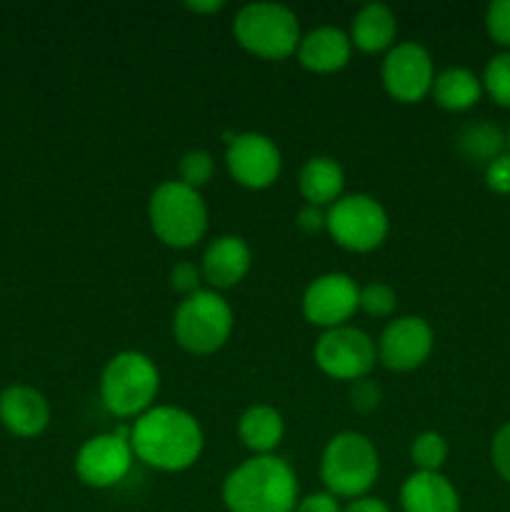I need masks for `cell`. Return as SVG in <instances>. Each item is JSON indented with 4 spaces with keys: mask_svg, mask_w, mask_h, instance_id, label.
Returning <instances> with one entry per match:
<instances>
[{
    "mask_svg": "<svg viewBox=\"0 0 510 512\" xmlns=\"http://www.w3.org/2000/svg\"><path fill=\"white\" fill-rule=\"evenodd\" d=\"M130 448L148 468L180 473L198 463L203 453V428L193 413L175 405H153L130 425Z\"/></svg>",
    "mask_w": 510,
    "mask_h": 512,
    "instance_id": "obj_1",
    "label": "cell"
},
{
    "mask_svg": "<svg viewBox=\"0 0 510 512\" xmlns=\"http://www.w3.org/2000/svg\"><path fill=\"white\" fill-rule=\"evenodd\" d=\"M223 503L230 512H293L298 505L295 470L278 455H253L228 473Z\"/></svg>",
    "mask_w": 510,
    "mask_h": 512,
    "instance_id": "obj_2",
    "label": "cell"
},
{
    "mask_svg": "<svg viewBox=\"0 0 510 512\" xmlns=\"http://www.w3.org/2000/svg\"><path fill=\"white\" fill-rule=\"evenodd\" d=\"M148 220L160 243L173 250H188L208 233V205L200 190L180 180H165L150 195Z\"/></svg>",
    "mask_w": 510,
    "mask_h": 512,
    "instance_id": "obj_3",
    "label": "cell"
},
{
    "mask_svg": "<svg viewBox=\"0 0 510 512\" xmlns=\"http://www.w3.org/2000/svg\"><path fill=\"white\" fill-rule=\"evenodd\" d=\"M380 475V455L373 440L355 430H343L328 440L320 458V480L335 498H365Z\"/></svg>",
    "mask_w": 510,
    "mask_h": 512,
    "instance_id": "obj_4",
    "label": "cell"
},
{
    "mask_svg": "<svg viewBox=\"0 0 510 512\" xmlns=\"http://www.w3.org/2000/svg\"><path fill=\"white\" fill-rule=\"evenodd\" d=\"M158 393V368L138 350L113 355L100 373V400L115 418H140L153 408Z\"/></svg>",
    "mask_w": 510,
    "mask_h": 512,
    "instance_id": "obj_5",
    "label": "cell"
},
{
    "mask_svg": "<svg viewBox=\"0 0 510 512\" xmlns=\"http://www.w3.org/2000/svg\"><path fill=\"white\" fill-rule=\"evenodd\" d=\"M233 308L215 290H203L180 300L173 313V338L185 353L213 355L233 333Z\"/></svg>",
    "mask_w": 510,
    "mask_h": 512,
    "instance_id": "obj_6",
    "label": "cell"
},
{
    "mask_svg": "<svg viewBox=\"0 0 510 512\" xmlns=\"http://www.w3.org/2000/svg\"><path fill=\"white\" fill-rule=\"evenodd\" d=\"M235 40L250 55L263 60H285L300 45V23L288 5L248 3L233 20Z\"/></svg>",
    "mask_w": 510,
    "mask_h": 512,
    "instance_id": "obj_7",
    "label": "cell"
},
{
    "mask_svg": "<svg viewBox=\"0 0 510 512\" xmlns=\"http://www.w3.org/2000/svg\"><path fill=\"white\" fill-rule=\"evenodd\" d=\"M388 230V213L373 195H343L328 208L325 233L350 253H370L380 248L388 238Z\"/></svg>",
    "mask_w": 510,
    "mask_h": 512,
    "instance_id": "obj_8",
    "label": "cell"
},
{
    "mask_svg": "<svg viewBox=\"0 0 510 512\" xmlns=\"http://www.w3.org/2000/svg\"><path fill=\"white\" fill-rule=\"evenodd\" d=\"M313 358L320 373H325L328 378L355 383L360 378H370L375 363H378V348L365 330L340 325V328L325 330L320 335Z\"/></svg>",
    "mask_w": 510,
    "mask_h": 512,
    "instance_id": "obj_9",
    "label": "cell"
},
{
    "mask_svg": "<svg viewBox=\"0 0 510 512\" xmlns=\"http://www.w3.org/2000/svg\"><path fill=\"white\" fill-rule=\"evenodd\" d=\"M380 80H383L385 93L398 103H420L433 90V58L423 45L413 43V40L395 43L385 53L383 65H380Z\"/></svg>",
    "mask_w": 510,
    "mask_h": 512,
    "instance_id": "obj_10",
    "label": "cell"
},
{
    "mask_svg": "<svg viewBox=\"0 0 510 512\" xmlns=\"http://www.w3.org/2000/svg\"><path fill=\"white\" fill-rule=\"evenodd\" d=\"M130 428L118 433H100L85 440L75 455V475L88 488L105 490L118 485L133 468Z\"/></svg>",
    "mask_w": 510,
    "mask_h": 512,
    "instance_id": "obj_11",
    "label": "cell"
},
{
    "mask_svg": "<svg viewBox=\"0 0 510 512\" xmlns=\"http://www.w3.org/2000/svg\"><path fill=\"white\" fill-rule=\"evenodd\" d=\"M225 165L230 178L248 190H265L280 178L283 155L263 133H238L228 140Z\"/></svg>",
    "mask_w": 510,
    "mask_h": 512,
    "instance_id": "obj_12",
    "label": "cell"
},
{
    "mask_svg": "<svg viewBox=\"0 0 510 512\" xmlns=\"http://www.w3.org/2000/svg\"><path fill=\"white\" fill-rule=\"evenodd\" d=\"M360 310V288L350 275L325 273L318 275L303 293V315L310 325L323 330L348 325Z\"/></svg>",
    "mask_w": 510,
    "mask_h": 512,
    "instance_id": "obj_13",
    "label": "cell"
},
{
    "mask_svg": "<svg viewBox=\"0 0 510 512\" xmlns=\"http://www.w3.org/2000/svg\"><path fill=\"white\" fill-rule=\"evenodd\" d=\"M433 345L435 335L428 320L418 315H403L385 325L375 348H378V360L390 373H410L430 358Z\"/></svg>",
    "mask_w": 510,
    "mask_h": 512,
    "instance_id": "obj_14",
    "label": "cell"
},
{
    "mask_svg": "<svg viewBox=\"0 0 510 512\" xmlns=\"http://www.w3.org/2000/svg\"><path fill=\"white\" fill-rule=\"evenodd\" d=\"M250 265H253V253L240 235H218L210 240L200 258V275L210 290L220 293L243 283L245 275L250 273Z\"/></svg>",
    "mask_w": 510,
    "mask_h": 512,
    "instance_id": "obj_15",
    "label": "cell"
},
{
    "mask_svg": "<svg viewBox=\"0 0 510 512\" xmlns=\"http://www.w3.org/2000/svg\"><path fill=\"white\" fill-rule=\"evenodd\" d=\"M0 423L18 438H38L50 423V405L30 385H10L0 393Z\"/></svg>",
    "mask_w": 510,
    "mask_h": 512,
    "instance_id": "obj_16",
    "label": "cell"
},
{
    "mask_svg": "<svg viewBox=\"0 0 510 512\" xmlns=\"http://www.w3.org/2000/svg\"><path fill=\"white\" fill-rule=\"evenodd\" d=\"M353 55V43H350L348 33L333 25H323L300 38L295 58L305 70L318 75H330L343 70L350 63Z\"/></svg>",
    "mask_w": 510,
    "mask_h": 512,
    "instance_id": "obj_17",
    "label": "cell"
},
{
    "mask_svg": "<svg viewBox=\"0 0 510 512\" xmlns=\"http://www.w3.org/2000/svg\"><path fill=\"white\" fill-rule=\"evenodd\" d=\"M400 508L403 512H460V498L443 473L415 470L400 488Z\"/></svg>",
    "mask_w": 510,
    "mask_h": 512,
    "instance_id": "obj_18",
    "label": "cell"
},
{
    "mask_svg": "<svg viewBox=\"0 0 510 512\" xmlns=\"http://www.w3.org/2000/svg\"><path fill=\"white\" fill-rule=\"evenodd\" d=\"M398 35V18L385 3H368L350 20V43L360 53H388Z\"/></svg>",
    "mask_w": 510,
    "mask_h": 512,
    "instance_id": "obj_19",
    "label": "cell"
},
{
    "mask_svg": "<svg viewBox=\"0 0 510 512\" xmlns=\"http://www.w3.org/2000/svg\"><path fill=\"white\" fill-rule=\"evenodd\" d=\"M298 188L303 195L305 205L328 210L335 200L343 198L345 188V170L343 165L328 155H315L305 160L298 175Z\"/></svg>",
    "mask_w": 510,
    "mask_h": 512,
    "instance_id": "obj_20",
    "label": "cell"
},
{
    "mask_svg": "<svg viewBox=\"0 0 510 512\" xmlns=\"http://www.w3.org/2000/svg\"><path fill=\"white\" fill-rule=\"evenodd\" d=\"M285 420L273 405H250L238 420V438L253 455H273L283 443Z\"/></svg>",
    "mask_w": 510,
    "mask_h": 512,
    "instance_id": "obj_21",
    "label": "cell"
},
{
    "mask_svg": "<svg viewBox=\"0 0 510 512\" xmlns=\"http://www.w3.org/2000/svg\"><path fill=\"white\" fill-rule=\"evenodd\" d=\"M483 80L468 68H445L443 73L435 75L433 80V95L435 103L443 110H450V113H463V110H470L473 105L480 103L483 98Z\"/></svg>",
    "mask_w": 510,
    "mask_h": 512,
    "instance_id": "obj_22",
    "label": "cell"
},
{
    "mask_svg": "<svg viewBox=\"0 0 510 512\" xmlns=\"http://www.w3.org/2000/svg\"><path fill=\"white\" fill-rule=\"evenodd\" d=\"M505 148H508V143H505L503 130H500L498 125L488 123V120L468 125V128H463V133L458 135L460 155L473 160V163L488 165L490 160L503 155Z\"/></svg>",
    "mask_w": 510,
    "mask_h": 512,
    "instance_id": "obj_23",
    "label": "cell"
},
{
    "mask_svg": "<svg viewBox=\"0 0 510 512\" xmlns=\"http://www.w3.org/2000/svg\"><path fill=\"white\" fill-rule=\"evenodd\" d=\"M410 460L418 468V473H440V468L448 460V443L435 430H425L410 445Z\"/></svg>",
    "mask_w": 510,
    "mask_h": 512,
    "instance_id": "obj_24",
    "label": "cell"
},
{
    "mask_svg": "<svg viewBox=\"0 0 510 512\" xmlns=\"http://www.w3.org/2000/svg\"><path fill=\"white\" fill-rule=\"evenodd\" d=\"M480 80H483V90L490 95V100L498 103L500 108L510 110V50L493 55Z\"/></svg>",
    "mask_w": 510,
    "mask_h": 512,
    "instance_id": "obj_25",
    "label": "cell"
},
{
    "mask_svg": "<svg viewBox=\"0 0 510 512\" xmlns=\"http://www.w3.org/2000/svg\"><path fill=\"white\" fill-rule=\"evenodd\" d=\"M213 173H215V160L208 150H200V148L188 150V153L178 160V180L188 185V188L200 190L203 185L210 183Z\"/></svg>",
    "mask_w": 510,
    "mask_h": 512,
    "instance_id": "obj_26",
    "label": "cell"
},
{
    "mask_svg": "<svg viewBox=\"0 0 510 512\" xmlns=\"http://www.w3.org/2000/svg\"><path fill=\"white\" fill-rule=\"evenodd\" d=\"M398 308V293L388 283H368L360 288V310L370 318H390Z\"/></svg>",
    "mask_w": 510,
    "mask_h": 512,
    "instance_id": "obj_27",
    "label": "cell"
},
{
    "mask_svg": "<svg viewBox=\"0 0 510 512\" xmlns=\"http://www.w3.org/2000/svg\"><path fill=\"white\" fill-rule=\"evenodd\" d=\"M485 30L500 48L510 50V0H493L485 10Z\"/></svg>",
    "mask_w": 510,
    "mask_h": 512,
    "instance_id": "obj_28",
    "label": "cell"
},
{
    "mask_svg": "<svg viewBox=\"0 0 510 512\" xmlns=\"http://www.w3.org/2000/svg\"><path fill=\"white\" fill-rule=\"evenodd\" d=\"M348 400H350V408H353L355 413L368 415L380 405V400H383V390H380V385L375 383L373 378H360L355 380V383H350Z\"/></svg>",
    "mask_w": 510,
    "mask_h": 512,
    "instance_id": "obj_29",
    "label": "cell"
},
{
    "mask_svg": "<svg viewBox=\"0 0 510 512\" xmlns=\"http://www.w3.org/2000/svg\"><path fill=\"white\" fill-rule=\"evenodd\" d=\"M200 280H203L200 268L195 263H190V260H180V263H175L173 270H170V288H173L175 293L183 295V298L198 293Z\"/></svg>",
    "mask_w": 510,
    "mask_h": 512,
    "instance_id": "obj_30",
    "label": "cell"
},
{
    "mask_svg": "<svg viewBox=\"0 0 510 512\" xmlns=\"http://www.w3.org/2000/svg\"><path fill=\"white\" fill-rule=\"evenodd\" d=\"M490 460H493V468L505 483H510V420L505 425H500L498 433L493 435V443H490Z\"/></svg>",
    "mask_w": 510,
    "mask_h": 512,
    "instance_id": "obj_31",
    "label": "cell"
},
{
    "mask_svg": "<svg viewBox=\"0 0 510 512\" xmlns=\"http://www.w3.org/2000/svg\"><path fill=\"white\" fill-rule=\"evenodd\" d=\"M485 185L498 195H510V153L498 155L485 165Z\"/></svg>",
    "mask_w": 510,
    "mask_h": 512,
    "instance_id": "obj_32",
    "label": "cell"
},
{
    "mask_svg": "<svg viewBox=\"0 0 510 512\" xmlns=\"http://www.w3.org/2000/svg\"><path fill=\"white\" fill-rule=\"evenodd\" d=\"M325 223H328V210L315 208V205H303L298 210V218H295V225L308 235L323 233Z\"/></svg>",
    "mask_w": 510,
    "mask_h": 512,
    "instance_id": "obj_33",
    "label": "cell"
},
{
    "mask_svg": "<svg viewBox=\"0 0 510 512\" xmlns=\"http://www.w3.org/2000/svg\"><path fill=\"white\" fill-rule=\"evenodd\" d=\"M293 512H343L338 505V498L330 493H313L308 498L298 500Z\"/></svg>",
    "mask_w": 510,
    "mask_h": 512,
    "instance_id": "obj_34",
    "label": "cell"
},
{
    "mask_svg": "<svg viewBox=\"0 0 510 512\" xmlns=\"http://www.w3.org/2000/svg\"><path fill=\"white\" fill-rule=\"evenodd\" d=\"M343 512H390V508L383 503V500L368 498V495H365V498L353 500V503H350Z\"/></svg>",
    "mask_w": 510,
    "mask_h": 512,
    "instance_id": "obj_35",
    "label": "cell"
},
{
    "mask_svg": "<svg viewBox=\"0 0 510 512\" xmlns=\"http://www.w3.org/2000/svg\"><path fill=\"white\" fill-rule=\"evenodd\" d=\"M185 8H188L190 13L213 15V13H220V10L225 8V3L223 0H188V3H185Z\"/></svg>",
    "mask_w": 510,
    "mask_h": 512,
    "instance_id": "obj_36",
    "label": "cell"
},
{
    "mask_svg": "<svg viewBox=\"0 0 510 512\" xmlns=\"http://www.w3.org/2000/svg\"><path fill=\"white\" fill-rule=\"evenodd\" d=\"M505 143H508V153H510V128H508V135H505Z\"/></svg>",
    "mask_w": 510,
    "mask_h": 512,
    "instance_id": "obj_37",
    "label": "cell"
}]
</instances>
